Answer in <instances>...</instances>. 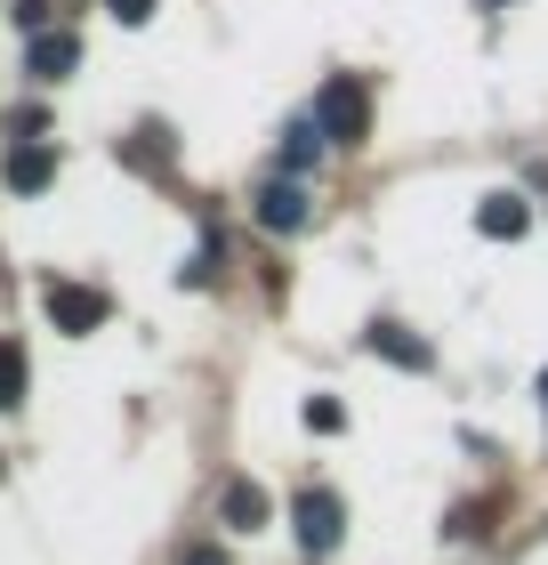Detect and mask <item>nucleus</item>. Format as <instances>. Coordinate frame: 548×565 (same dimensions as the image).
Returning a JSON list of instances; mask_svg holds the SVG:
<instances>
[{
  "label": "nucleus",
  "mask_w": 548,
  "mask_h": 565,
  "mask_svg": "<svg viewBox=\"0 0 548 565\" xmlns=\"http://www.w3.org/2000/svg\"><path fill=\"white\" fill-rule=\"evenodd\" d=\"M315 130H323V146H363V138H372V89H363L355 73L323 82V97H315Z\"/></svg>",
  "instance_id": "nucleus-1"
},
{
  "label": "nucleus",
  "mask_w": 548,
  "mask_h": 565,
  "mask_svg": "<svg viewBox=\"0 0 548 565\" xmlns=\"http://www.w3.org/2000/svg\"><path fill=\"white\" fill-rule=\"evenodd\" d=\"M291 533L307 557H331L339 542H347V501L331 493V484H307V493L291 501Z\"/></svg>",
  "instance_id": "nucleus-2"
},
{
  "label": "nucleus",
  "mask_w": 548,
  "mask_h": 565,
  "mask_svg": "<svg viewBox=\"0 0 548 565\" xmlns=\"http://www.w3.org/2000/svg\"><path fill=\"white\" fill-rule=\"evenodd\" d=\"M49 323L57 331H73V340H89L97 323H106V291H89V282H49Z\"/></svg>",
  "instance_id": "nucleus-3"
},
{
  "label": "nucleus",
  "mask_w": 548,
  "mask_h": 565,
  "mask_svg": "<svg viewBox=\"0 0 548 565\" xmlns=\"http://www.w3.org/2000/svg\"><path fill=\"white\" fill-rule=\"evenodd\" d=\"M258 226H275V235H299L307 226V194L291 178H267V186H258Z\"/></svg>",
  "instance_id": "nucleus-4"
},
{
  "label": "nucleus",
  "mask_w": 548,
  "mask_h": 565,
  "mask_svg": "<svg viewBox=\"0 0 548 565\" xmlns=\"http://www.w3.org/2000/svg\"><path fill=\"white\" fill-rule=\"evenodd\" d=\"M525 226H533L525 194H484V202H476V235H492V243H516Z\"/></svg>",
  "instance_id": "nucleus-5"
},
{
  "label": "nucleus",
  "mask_w": 548,
  "mask_h": 565,
  "mask_svg": "<svg viewBox=\"0 0 548 565\" xmlns=\"http://www.w3.org/2000/svg\"><path fill=\"white\" fill-rule=\"evenodd\" d=\"M73 57H82V41H73V33H33V49H24V73H33V82H65Z\"/></svg>",
  "instance_id": "nucleus-6"
},
{
  "label": "nucleus",
  "mask_w": 548,
  "mask_h": 565,
  "mask_svg": "<svg viewBox=\"0 0 548 565\" xmlns=\"http://www.w3.org/2000/svg\"><path fill=\"white\" fill-rule=\"evenodd\" d=\"M49 178H57V153L33 146V138H17V153H9V186H17V194H41Z\"/></svg>",
  "instance_id": "nucleus-7"
},
{
  "label": "nucleus",
  "mask_w": 548,
  "mask_h": 565,
  "mask_svg": "<svg viewBox=\"0 0 548 565\" xmlns=\"http://www.w3.org/2000/svg\"><path fill=\"white\" fill-rule=\"evenodd\" d=\"M372 348L387 355V364H404V372H428V364H436V348H428V340H411L404 323H372Z\"/></svg>",
  "instance_id": "nucleus-8"
},
{
  "label": "nucleus",
  "mask_w": 548,
  "mask_h": 565,
  "mask_svg": "<svg viewBox=\"0 0 548 565\" xmlns=\"http://www.w3.org/2000/svg\"><path fill=\"white\" fill-rule=\"evenodd\" d=\"M267 518H275V501H267V493H258V484H250V477H234V484H226V525H243V533H258V525H267Z\"/></svg>",
  "instance_id": "nucleus-9"
},
{
  "label": "nucleus",
  "mask_w": 548,
  "mask_h": 565,
  "mask_svg": "<svg viewBox=\"0 0 548 565\" xmlns=\"http://www.w3.org/2000/svg\"><path fill=\"white\" fill-rule=\"evenodd\" d=\"M315 153H323L315 121H291V130H282V170H315Z\"/></svg>",
  "instance_id": "nucleus-10"
},
{
  "label": "nucleus",
  "mask_w": 548,
  "mask_h": 565,
  "mask_svg": "<svg viewBox=\"0 0 548 565\" xmlns=\"http://www.w3.org/2000/svg\"><path fill=\"white\" fill-rule=\"evenodd\" d=\"M24 388H33V372H24V348L0 340V404H24Z\"/></svg>",
  "instance_id": "nucleus-11"
},
{
  "label": "nucleus",
  "mask_w": 548,
  "mask_h": 565,
  "mask_svg": "<svg viewBox=\"0 0 548 565\" xmlns=\"http://www.w3.org/2000/svg\"><path fill=\"white\" fill-rule=\"evenodd\" d=\"M307 428H315V436H339V428H347V404H339V396H307Z\"/></svg>",
  "instance_id": "nucleus-12"
},
{
  "label": "nucleus",
  "mask_w": 548,
  "mask_h": 565,
  "mask_svg": "<svg viewBox=\"0 0 548 565\" xmlns=\"http://www.w3.org/2000/svg\"><path fill=\"white\" fill-rule=\"evenodd\" d=\"M114 9V24H153V9H162V0H106Z\"/></svg>",
  "instance_id": "nucleus-13"
},
{
  "label": "nucleus",
  "mask_w": 548,
  "mask_h": 565,
  "mask_svg": "<svg viewBox=\"0 0 548 565\" xmlns=\"http://www.w3.org/2000/svg\"><path fill=\"white\" fill-rule=\"evenodd\" d=\"M186 565H226V550H211V542H202V550H186Z\"/></svg>",
  "instance_id": "nucleus-14"
},
{
  "label": "nucleus",
  "mask_w": 548,
  "mask_h": 565,
  "mask_svg": "<svg viewBox=\"0 0 548 565\" xmlns=\"http://www.w3.org/2000/svg\"><path fill=\"white\" fill-rule=\"evenodd\" d=\"M540 404H548V372H540Z\"/></svg>",
  "instance_id": "nucleus-15"
},
{
  "label": "nucleus",
  "mask_w": 548,
  "mask_h": 565,
  "mask_svg": "<svg viewBox=\"0 0 548 565\" xmlns=\"http://www.w3.org/2000/svg\"><path fill=\"white\" fill-rule=\"evenodd\" d=\"M492 9H508V0H492Z\"/></svg>",
  "instance_id": "nucleus-16"
}]
</instances>
